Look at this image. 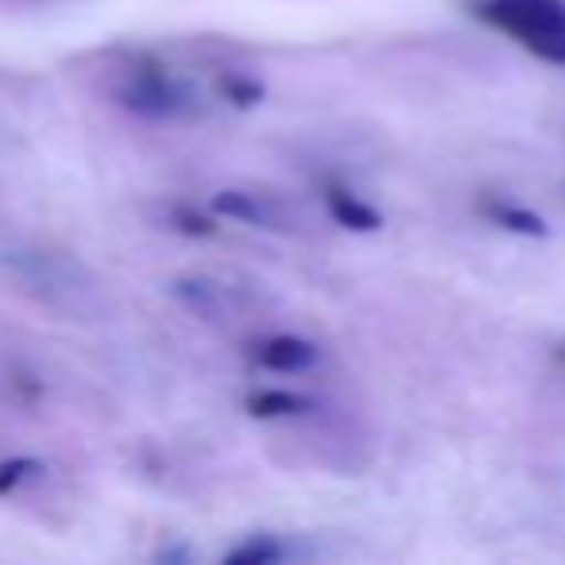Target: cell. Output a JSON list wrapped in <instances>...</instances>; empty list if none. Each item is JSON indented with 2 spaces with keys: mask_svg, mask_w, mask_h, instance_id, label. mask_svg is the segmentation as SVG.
<instances>
[{
  "mask_svg": "<svg viewBox=\"0 0 565 565\" xmlns=\"http://www.w3.org/2000/svg\"><path fill=\"white\" fill-rule=\"evenodd\" d=\"M113 97H117L120 109L136 113L143 120H179L198 109L194 89L156 58H140L136 66H128Z\"/></svg>",
  "mask_w": 565,
  "mask_h": 565,
  "instance_id": "obj_2",
  "label": "cell"
},
{
  "mask_svg": "<svg viewBox=\"0 0 565 565\" xmlns=\"http://www.w3.org/2000/svg\"><path fill=\"white\" fill-rule=\"evenodd\" d=\"M480 213H484L495 228H503V233H515V236H546L550 233V225L539 217V213L526 210V205L503 202V198H488V202L480 205Z\"/></svg>",
  "mask_w": 565,
  "mask_h": 565,
  "instance_id": "obj_7",
  "label": "cell"
},
{
  "mask_svg": "<svg viewBox=\"0 0 565 565\" xmlns=\"http://www.w3.org/2000/svg\"><path fill=\"white\" fill-rule=\"evenodd\" d=\"M248 415L252 418H291V415H307L315 411V403L299 392H279V387H267V392L248 395Z\"/></svg>",
  "mask_w": 565,
  "mask_h": 565,
  "instance_id": "obj_8",
  "label": "cell"
},
{
  "mask_svg": "<svg viewBox=\"0 0 565 565\" xmlns=\"http://www.w3.org/2000/svg\"><path fill=\"white\" fill-rule=\"evenodd\" d=\"M221 562L225 565H275V562H282V546L271 539V534H256V539H248L236 550H228Z\"/></svg>",
  "mask_w": 565,
  "mask_h": 565,
  "instance_id": "obj_9",
  "label": "cell"
},
{
  "mask_svg": "<svg viewBox=\"0 0 565 565\" xmlns=\"http://www.w3.org/2000/svg\"><path fill=\"white\" fill-rule=\"evenodd\" d=\"M472 17L550 66H565V0H472Z\"/></svg>",
  "mask_w": 565,
  "mask_h": 565,
  "instance_id": "obj_1",
  "label": "cell"
},
{
  "mask_svg": "<svg viewBox=\"0 0 565 565\" xmlns=\"http://www.w3.org/2000/svg\"><path fill=\"white\" fill-rule=\"evenodd\" d=\"M252 361L267 372H307L318 364V345L299 333H275L252 349Z\"/></svg>",
  "mask_w": 565,
  "mask_h": 565,
  "instance_id": "obj_4",
  "label": "cell"
},
{
  "mask_svg": "<svg viewBox=\"0 0 565 565\" xmlns=\"http://www.w3.org/2000/svg\"><path fill=\"white\" fill-rule=\"evenodd\" d=\"M40 472H43V461H35V457H9V461H0V495L17 492L20 484L35 480Z\"/></svg>",
  "mask_w": 565,
  "mask_h": 565,
  "instance_id": "obj_11",
  "label": "cell"
},
{
  "mask_svg": "<svg viewBox=\"0 0 565 565\" xmlns=\"http://www.w3.org/2000/svg\"><path fill=\"white\" fill-rule=\"evenodd\" d=\"M210 213L256 228H291L271 194H252V190H221V194L210 198Z\"/></svg>",
  "mask_w": 565,
  "mask_h": 565,
  "instance_id": "obj_3",
  "label": "cell"
},
{
  "mask_svg": "<svg viewBox=\"0 0 565 565\" xmlns=\"http://www.w3.org/2000/svg\"><path fill=\"white\" fill-rule=\"evenodd\" d=\"M171 228H179L182 236H213L217 233V221H213L210 213H198L194 205H174Z\"/></svg>",
  "mask_w": 565,
  "mask_h": 565,
  "instance_id": "obj_12",
  "label": "cell"
},
{
  "mask_svg": "<svg viewBox=\"0 0 565 565\" xmlns=\"http://www.w3.org/2000/svg\"><path fill=\"white\" fill-rule=\"evenodd\" d=\"M221 97L236 109H252V105L264 102V86L248 74H228V78H221Z\"/></svg>",
  "mask_w": 565,
  "mask_h": 565,
  "instance_id": "obj_10",
  "label": "cell"
},
{
  "mask_svg": "<svg viewBox=\"0 0 565 565\" xmlns=\"http://www.w3.org/2000/svg\"><path fill=\"white\" fill-rule=\"evenodd\" d=\"M322 198H326V210H330V217L338 221L341 228H353V233H376V228L384 225V217H380L369 202H361L353 190L338 186V182H326Z\"/></svg>",
  "mask_w": 565,
  "mask_h": 565,
  "instance_id": "obj_5",
  "label": "cell"
},
{
  "mask_svg": "<svg viewBox=\"0 0 565 565\" xmlns=\"http://www.w3.org/2000/svg\"><path fill=\"white\" fill-rule=\"evenodd\" d=\"M174 299L182 302L186 310H194L198 318H221L228 307V291L221 282L205 279V275H186V279H174L171 282Z\"/></svg>",
  "mask_w": 565,
  "mask_h": 565,
  "instance_id": "obj_6",
  "label": "cell"
}]
</instances>
